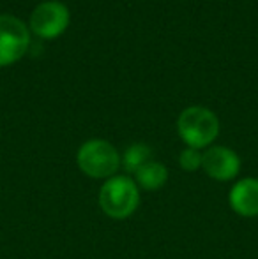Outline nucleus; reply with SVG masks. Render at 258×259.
<instances>
[{"label": "nucleus", "instance_id": "3", "mask_svg": "<svg viewBox=\"0 0 258 259\" xmlns=\"http://www.w3.org/2000/svg\"><path fill=\"white\" fill-rule=\"evenodd\" d=\"M76 162L83 175L94 180H108L121 169V154L106 140H89L78 148Z\"/></svg>", "mask_w": 258, "mask_h": 259}, {"label": "nucleus", "instance_id": "4", "mask_svg": "<svg viewBox=\"0 0 258 259\" xmlns=\"http://www.w3.org/2000/svg\"><path fill=\"white\" fill-rule=\"evenodd\" d=\"M30 34L21 20L9 14L0 16V67L18 62L28 50Z\"/></svg>", "mask_w": 258, "mask_h": 259}, {"label": "nucleus", "instance_id": "6", "mask_svg": "<svg viewBox=\"0 0 258 259\" xmlns=\"http://www.w3.org/2000/svg\"><path fill=\"white\" fill-rule=\"evenodd\" d=\"M241 166L242 160L237 152L223 145H212L205 148L202 155V169L207 177L217 182H230L237 178Z\"/></svg>", "mask_w": 258, "mask_h": 259}, {"label": "nucleus", "instance_id": "5", "mask_svg": "<svg viewBox=\"0 0 258 259\" xmlns=\"http://www.w3.org/2000/svg\"><path fill=\"white\" fill-rule=\"evenodd\" d=\"M71 14L62 2H43L30 14V30L41 39H55L69 27Z\"/></svg>", "mask_w": 258, "mask_h": 259}, {"label": "nucleus", "instance_id": "2", "mask_svg": "<svg viewBox=\"0 0 258 259\" xmlns=\"http://www.w3.org/2000/svg\"><path fill=\"white\" fill-rule=\"evenodd\" d=\"M177 131L186 147L203 150L212 147L214 140L219 134V120L203 106H190L179 115Z\"/></svg>", "mask_w": 258, "mask_h": 259}, {"label": "nucleus", "instance_id": "9", "mask_svg": "<svg viewBox=\"0 0 258 259\" xmlns=\"http://www.w3.org/2000/svg\"><path fill=\"white\" fill-rule=\"evenodd\" d=\"M152 160V148L145 143H133L121 155V167L129 175H134L141 166Z\"/></svg>", "mask_w": 258, "mask_h": 259}, {"label": "nucleus", "instance_id": "7", "mask_svg": "<svg viewBox=\"0 0 258 259\" xmlns=\"http://www.w3.org/2000/svg\"><path fill=\"white\" fill-rule=\"evenodd\" d=\"M228 203L241 217H258V178L246 177L235 182L228 192Z\"/></svg>", "mask_w": 258, "mask_h": 259}, {"label": "nucleus", "instance_id": "1", "mask_svg": "<svg viewBox=\"0 0 258 259\" xmlns=\"http://www.w3.org/2000/svg\"><path fill=\"white\" fill-rule=\"evenodd\" d=\"M140 205V189L128 175H115L104 180L99 191V206L110 219L124 221Z\"/></svg>", "mask_w": 258, "mask_h": 259}, {"label": "nucleus", "instance_id": "8", "mask_svg": "<svg viewBox=\"0 0 258 259\" xmlns=\"http://www.w3.org/2000/svg\"><path fill=\"white\" fill-rule=\"evenodd\" d=\"M133 180L136 182L140 191H159L168 182V169L159 160H149L134 173Z\"/></svg>", "mask_w": 258, "mask_h": 259}, {"label": "nucleus", "instance_id": "10", "mask_svg": "<svg viewBox=\"0 0 258 259\" xmlns=\"http://www.w3.org/2000/svg\"><path fill=\"white\" fill-rule=\"evenodd\" d=\"M202 150H196V148H190L186 147L179 155V164L184 171H190V173H195L202 167Z\"/></svg>", "mask_w": 258, "mask_h": 259}]
</instances>
